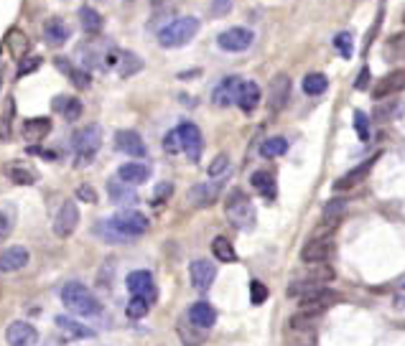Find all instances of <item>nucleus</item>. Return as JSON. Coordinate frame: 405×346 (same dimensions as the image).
<instances>
[{"mask_svg": "<svg viewBox=\"0 0 405 346\" xmlns=\"http://www.w3.org/2000/svg\"><path fill=\"white\" fill-rule=\"evenodd\" d=\"M62 303L67 305L69 311L77 313V316H97L102 311L100 300L92 295V291L79 280H72L62 288Z\"/></svg>", "mask_w": 405, "mask_h": 346, "instance_id": "1", "label": "nucleus"}, {"mask_svg": "<svg viewBox=\"0 0 405 346\" xmlns=\"http://www.w3.org/2000/svg\"><path fill=\"white\" fill-rule=\"evenodd\" d=\"M225 214L227 219H230V224H232L234 229H253L255 224V206L253 201H250V197L245 194V191L234 189L227 194L225 199Z\"/></svg>", "mask_w": 405, "mask_h": 346, "instance_id": "2", "label": "nucleus"}, {"mask_svg": "<svg viewBox=\"0 0 405 346\" xmlns=\"http://www.w3.org/2000/svg\"><path fill=\"white\" fill-rule=\"evenodd\" d=\"M197 34H199V18L184 15V18H176L166 28H161L158 44L164 48H179V46H186Z\"/></svg>", "mask_w": 405, "mask_h": 346, "instance_id": "3", "label": "nucleus"}, {"mask_svg": "<svg viewBox=\"0 0 405 346\" xmlns=\"http://www.w3.org/2000/svg\"><path fill=\"white\" fill-rule=\"evenodd\" d=\"M100 145H102V128H100V125H87V128L79 130L74 135V140H72V148H74L77 161L79 163L92 161V158L97 156Z\"/></svg>", "mask_w": 405, "mask_h": 346, "instance_id": "4", "label": "nucleus"}, {"mask_svg": "<svg viewBox=\"0 0 405 346\" xmlns=\"http://www.w3.org/2000/svg\"><path fill=\"white\" fill-rule=\"evenodd\" d=\"M110 222V227L117 232V234H123L125 239H133V237H140V234H145L148 232V217H143L140 211H120V214H115L112 219H107Z\"/></svg>", "mask_w": 405, "mask_h": 346, "instance_id": "5", "label": "nucleus"}, {"mask_svg": "<svg viewBox=\"0 0 405 346\" xmlns=\"http://www.w3.org/2000/svg\"><path fill=\"white\" fill-rule=\"evenodd\" d=\"M253 31L250 28H227L222 31L217 44H220L222 51H232V54H240V51H248L253 46Z\"/></svg>", "mask_w": 405, "mask_h": 346, "instance_id": "6", "label": "nucleus"}, {"mask_svg": "<svg viewBox=\"0 0 405 346\" xmlns=\"http://www.w3.org/2000/svg\"><path fill=\"white\" fill-rule=\"evenodd\" d=\"M77 227H79V209H77L74 201H64L54 219V234L59 239H67L74 234Z\"/></svg>", "mask_w": 405, "mask_h": 346, "instance_id": "7", "label": "nucleus"}, {"mask_svg": "<svg viewBox=\"0 0 405 346\" xmlns=\"http://www.w3.org/2000/svg\"><path fill=\"white\" fill-rule=\"evenodd\" d=\"M179 138H181V150H184L189 161H199L201 148H204V140H201V130L194 125V122H181L179 128Z\"/></svg>", "mask_w": 405, "mask_h": 346, "instance_id": "8", "label": "nucleus"}, {"mask_svg": "<svg viewBox=\"0 0 405 346\" xmlns=\"http://www.w3.org/2000/svg\"><path fill=\"white\" fill-rule=\"evenodd\" d=\"M105 64H107L110 69H115L120 76H131V74H135V72L143 69V61L138 59L135 54H131V51H117V48L107 51Z\"/></svg>", "mask_w": 405, "mask_h": 346, "instance_id": "9", "label": "nucleus"}, {"mask_svg": "<svg viewBox=\"0 0 405 346\" xmlns=\"http://www.w3.org/2000/svg\"><path fill=\"white\" fill-rule=\"evenodd\" d=\"M337 300H339V293L326 291V288H316L314 293H309V295L301 298V311L311 313V316H319V313L326 311V308L334 305Z\"/></svg>", "mask_w": 405, "mask_h": 346, "instance_id": "10", "label": "nucleus"}, {"mask_svg": "<svg viewBox=\"0 0 405 346\" xmlns=\"http://www.w3.org/2000/svg\"><path fill=\"white\" fill-rule=\"evenodd\" d=\"M125 285H128L131 295H140V298H145L148 303H156V285H153V275L148 270L131 272L128 280H125Z\"/></svg>", "mask_w": 405, "mask_h": 346, "instance_id": "11", "label": "nucleus"}, {"mask_svg": "<svg viewBox=\"0 0 405 346\" xmlns=\"http://www.w3.org/2000/svg\"><path fill=\"white\" fill-rule=\"evenodd\" d=\"M189 278H192V285L197 291L206 293L212 288L214 278H217V267H214V262H209V260H194V262L189 265Z\"/></svg>", "mask_w": 405, "mask_h": 346, "instance_id": "12", "label": "nucleus"}, {"mask_svg": "<svg viewBox=\"0 0 405 346\" xmlns=\"http://www.w3.org/2000/svg\"><path fill=\"white\" fill-rule=\"evenodd\" d=\"M36 341H39V331H36V326L26 324V321H13L6 328L8 346H34Z\"/></svg>", "mask_w": 405, "mask_h": 346, "instance_id": "13", "label": "nucleus"}, {"mask_svg": "<svg viewBox=\"0 0 405 346\" xmlns=\"http://www.w3.org/2000/svg\"><path fill=\"white\" fill-rule=\"evenodd\" d=\"M331 250H334V244H331L329 237H311L309 242L303 244V250H301V260L303 262H324V260H329Z\"/></svg>", "mask_w": 405, "mask_h": 346, "instance_id": "14", "label": "nucleus"}, {"mask_svg": "<svg viewBox=\"0 0 405 346\" xmlns=\"http://www.w3.org/2000/svg\"><path fill=\"white\" fill-rule=\"evenodd\" d=\"M240 84H242L240 76H225V79L214 87L212 102L217 107H230V105H234V102H237V92H240Z\"/></svg>", "mask_w": 405, "mask_h": 346, "instance_id": "15", "label": "nucleus"}, {"mask_svg": "<svg viewBox=\"0 0 405 346\" xmlns=\"http://www.w3.org/2000/svg\"><path fill=\"white\" fill-rule=\"evenodd\" d=\"M115 148L131 158H143L145 156V142H143V138L138 135L135 130H120V133L115 135Z\"/></svg>", "mask_w": 405, "mask_h": 346, "instance_id": "16", "label": "nucleus"}, {"mask_svg": "<svg viewBox=\"0 0 405 346\" xmlns=\"http://www.w3.org/2000/svg\"><path fill=\"white\" fill-rule=\"evenodd\" d=\"M291 95V79L288 74H275L273 81H270V89H268V102H270V109L278 112V109L286 107Z\"/></svg>", "mask_w": 405, "mask_h": 346, "instance_id": "17", "label": "nucleus"}, {"mask_svg": "<svg viewBox=\"0 0 405 346\" xmlns=\"http://www.w3.org/2000/svg\"><path fill=\"white\" fill-rule=\"evenodd\" d=\"M375 161H378V156H372L370 161L359 163L357 168L347 171L342 178H337V181H334V191H350V189H354V186H357L359 181H364V176H367V173L372 171Z\"/></svg>", "mask_w": 405, "mask_h": 346, "instance_id": "18", "label": "nucleus"}, {"mask_svg": "<svg viewBox=\"0 0 405 346\" xmlns=\"http://www.w3.org/2000/svg\"><path fill=\"white\" fill-rule=\"evenodd\" d=\"M28 265V250L26 247H8L0 252V272H18Z\"/></svg>", "mask_w": 405, "mask_h": 346, "instance_id": "19", "label": "nucleus"}, {"mask_svg": "<svg viewBox=\"0 0 405 346\" xmlns=\"http://www.w3.org/2000/svg\"><path fill=\"white\" fill-rule=\"evenodd\" d=\"M403 89H405V72L398 69V72H390L387 76H383L372 95H375V100H385V97H392L398 95V92H403Z\"/></svg>", "mask_w": 405, "mask_h": 346, "instance_id": "20", "label": "nucleus"}, {"mask_svg": "<svg viewBox=\"0 0 405 346\" xmlns=\"http://www.w3.org/2000/svg\"><path fill=\"white\" fill-rule=\"evenodd\" d=\"M186 319L192 321L194 326H199V328H212L217 324V311L212 308V303H206V300H197V303L189 308L186 313Z\"/></svg>", "mask_w": 405, "mask_h": 346, "instance_id": "21", "label": "nucleus"}, {"mask_svg": "<svg viewBox=\"0 0 405 346\" xmlns=\"http://www.w3.org/2000/svg\"><path fill=\"white\" fill-rule=\"evenodd\" d=\"M220 189L222 183H197L192 191H189V201L194 204V206H212L214 201H217V197H220Z\"/></svg>", "mask_w": 405, "mask_h": 346, "instance_id": "22", "label": "nucleus"}, {"mask_svg": "<svg viewBox=\"0 0 405 346\" xmlns=\"http://www.w3.org/2000/svg\"><path fill=\"white\" fill-rule=\"evenodd\" d=\"M117 178L125 183H131V186H140V183H145L148 178H151V168L145 166V163H125V166H120L117 168Z\"/></svg>", "mask_w": 405, "mask_h": 346, "instance_id": "23", "label": "nucleus"}, {"mask_svg": "<svg viewBox=\"0 0 405 346\" xmlns=\"http://www.w3.org/2000/svg\"><path fill=\"white\" fill-rule=\"evenodd\" d=\"M242 112H255V107L260 105V87L255 81H245L242 79L240 92H237V102H234Z\"/></svg>", "mask_w": 405, "mask_h": 346, "instance_id": "24", "label": "nucleus"}, {"mask_svg": "<svg viewBox=\"0 0 405 346\" xmlns=\"http://www.w3.org/2000/svg\"><path fill=\"white\" fill-rule=\"evenodd\" d=\"M44 39L48 46H64L69 41V26L62 18H48L44 23Z\"/></svg>", "mask_w": 405, "mask_h": 346, "instance_id": "25", "label": "nucleus"}, {"mask_svg": "<svg viewBox=\"0 0 405 346\" xmlns=\"http://www.w3.org/2000/svg\"><path fill=\"white\" fill-rule=\"evenodd\" d=\"M56 326H59V331H64L72 339H95V331L90 326L79 324V321L69 319V316H56Z\"/></svg>", "mask_w": 405, "mask_h": 346, "instance_id": "26", "label": "nucleus"}, {"mask_svg": "<svg viewBox=\"0 0 405 346\" xmlns=\"http://www.w3.org/2000/svg\"><path fill=\"white\" fill-rule=\"evenodd\" d=\"M3 173L13 183H21V186H31V183L39 181V173L31 166H23V163H8L6 168H3Z\"/></svg>", "mask_w": 405, "mask_h": 346, "instance_id": "27", "label": "nucleus"}, {"mask_svg": "<svg viewBox=\"0 0 405 346\" xmlns=\"http://www.w3.org/2000/svg\"><path fill=\"white\" fill-rule=\"evenodd\" d=\"M250 183H253V189L265 199H275V194H278L275 176L270 173V171H255L253 176H250Z\"/></svg>", "mask_w": 405, "mask_h": 346, "instance_id": "28", "label": "nucleus"}, {"mask_svg": "<svg viewBox=\"0 0 405 346\" xmlns=\"http://www.w3.org/2000/svg\"><path fill=\"white\" fill-rule=\"evenodd\" d=\"M48 133H51V117H34V120H26V125H23V135L31 142L44 140Z\"/></svg>", "mask_w": 405, "mask_h": 346, "instance_id": "29", "label": "nucleus"}, {"mask_svg": "<svg viewBox=\"0 0 405 346\" xmlns=\"http://www.w3.org/2000/svg\"><path fill=\"white\" fill-rule=\"evenodd\" d=\"M56 67L62 69V72H67V76L72 79V84H74L77 89H87L92 84L90 72H84V69H77L74 64H69L67 59H56Z\"/></svg>", "mask_w": 405, "mask_h": 346, "instance_id": "30", "label": "nucleus"}, {"mask_svg": "<svg viewBox=\"0 0 405 346\" xmlns=\"http://www.w3.org/2000/svg\"><path fill=\"white\" fill-rule=\"evenodd\" d=\"M107 194H110V199L115 204H135L138 197H135V191H133L131 183H125V181H110L107 183Z\"/></svg>", "mask_w": 405, "mask_h": 346, "instance_id": "31", "label": "nucleus"}, {"mask_svg": "<svg viewBox=\"0 0 405 346\" xmlns=\"http://www.w3.org/2000/svg\"><path fill=\"white\" fill-rule=\"evenodd\" d=\"M204 328H199V326H194L189 319H181L179 321V336L181 341H184V346H201L204 344Z\"/></svg>", "mask_w": 405, "mask_h": 346, "instance_id": "32", "label": "nucleus"}, {"mask_svg": "<svg viewBox=\"0 0 405 346\" xmlns=\"http://www.w3.org/2000/svg\"><path fill=\"white\" fill-rule=\"evenodd\" d=\"M79 20H82L84 34L97 36L100 31H102V15L97 13L95 8H90V6H82V8H79Z\"/></svg>", "mask_w": 405, "mask_h": 346, "instance_id": "33", "label": "nucleus"}, {"mask_svg": "<svg viewBox=\"0 0 405 346\" xmlns=\"http://www.w3.org/2000/svg\"><path fill=\"white\" fill-rule=\"evenodd\" d=\"M54 109L62 112L69 122L72 120H79L82 117V102L74 100V97H56L54 100Z\"/></svg>", "mask_w": 405, "mask_h": 346, "instance_id": "34", "label": "nucleus"}, {"mask_svg": "<svg viewBox=\"0 0 405 346\" xmlns=\"http://www.w3.org/2000/svg\"><path fill=\"white\" fill-rule=\"evenodd\" d=\"M212 255L220 260V262H234V260H237V252H234L232 242H230L227 237H214Z\"/></svg>", "mask_w": 405, "mask_h": 346, "instance_id": "35", "label": "nucleus"}, {"mask_svg": "<svg viewBox=\"0 0 405 346\" xmlns=\"http://www.w3.org/2000/svg\"><path fill=\"white\" fill-rule=\"evenodd\" d=\"M286 150H288V140H286V138H268V140L260 145V153L265 158L286 156Z\"/></svg>", "mask_w": 405, "mask_h": 346, "instance_id": "36", "label": "nucleus"}, {"mask_svg": "<svg viewBox=\"0 0 405 346\" xmlns=\"http://www.w3.org/2000/svg\"><path fill=\"white\" fill-rule=\"evenodd\" d=\"M15 224V206L13 204H3L0 206V239H6L13 232Z\"/></svg>", "mask_w": 405, "mask_h": 346, "instance_id": "37", "label": "nucleus"}, {"mask_svg": "<svg viewBox=\"0 0 405 346\" xmlns=\"http://www.w3.org/2000/svg\"><path fill=\"white\" fill-rule=\"evenodd\" d=\"M326 87H329V79L324 74H306V79H303V92L311 97L326 92Z\"/></svg>", "mask_w": 405, "mask_h": 346, "instance_id": "38", "label": "nucleus"}, {"mask_svg": "<svg viewBox=\"0 0 405 346\" xmlns=\"http://www.w3.org/2000/svg\"><path fill=\"white\" fill-rule=\"evenodd\" d=\"M334 46H337L342 59H352V54H354V39H352L350 31H342V34L334 36Z\"/></svg>", "mask_w": 405, "mask_h": 346, "instance_id": "39", "label": "nucleus"}, {"mask_svg": "<svg viewBox=\"0 0 405 346\" xmlns=\"http://www.w3.org/2000/svg\"><path fill=\"white\" fill-rule=\"evenodd\" d=\"M148 308H151V303L145 298H140V295H133V300L128 303V308H125V313H128V319H143L145 313H148Z\"/></svg>", "mask_w": 405, "mask_h": 346, "instance_id": "40", "label": "nucleus"}, {"mask_svg": "<svg viewBox=\"0 0 405 346\" xmlns=\"http://www.w3.org/2000/svg\"><path fill=\"white\" fill-rule=\"evenodd\" d=\"M354 130H357V138L362 142L370 140V120H367V115L364 112H354Z\"/></svg>", "mask_w": 405, "mask_h": 346, "instance_id": "41", "label": "nucleus"}, {"mask_svg": "<svg viewBox=\"0 0 405 346\" xmlns=\"http://www.w3.org/2000/svg\"><path fill=\"white\" fill-rule=\"evenodd\" d=\"M8 44H11V51H13L15 56H21L28 48V39L21 31H11V34H8Z\"/></svg>", "mask_w": 405, "mask_h": 346, "instance_id": "42", "label": "nucleus"}, {"mask_svg": "<svg viewBox=\"0 0 405 346\" xmlns=\"http://www.w3.org/2000/svg\"><path fill=\"white\" fill-rule=\"evenodd\" d=\"M387 54H390L392 59H403L405 56V34L392 36V39L387 41Z\"/></svg>", "mask_w": 405, "mask_h": 346, "instance_id": "43", "label": "nucleus"}, {"mask_svg": "<svg viewBox=\"0 0 405 346\" xmlns=\"http://www.w3.org/2000/svg\"><path fill=\"white\" fill-rule=\"evenodd\" d=\"M250 300H253L255 305H260L268 300V288H265L260 280H253V283H250Z\"/></svg>", "mask_w": 405, "mask_h": 346, "instance_id": "44", "label": "nucleus"}, {"mask_svg": "<svg viewBox=\"0 0 405 346\" xmlns=\"http://www.w3.org/2000/svg\"><path fill=\"white\" fill-rule=\"evenodd\" d=\"M227 168H230V158H227L225 153H220V156H217L212 163H209V176H212V178H220L222 173H227Z\"/></svg>", "mask_w": 405, "mask_h": 346, "instance_id": "45", "label": "nucleus"}, {"mask_svg": "<svg viewBox=\"0 0 405 346\" xmlns=\"http://www.w3.org/2000/svg\"><path fill=\"white\" fill-rule=\"evenodd\" d=\"M41 67V56H23L21 59V67H18V76H26L31 72Z\"/></svg>", "mask_w": 405, "mask_h": 346, "instance_id": "46", "label": "nucleus"}, {"mask_svg": "<svg viewBox=\"0 0 405 346\" xmlns=\"http://www.w3.org/2000/svg\"><path fill=\"white\" fill-rule=\"evenodd\" d=\"M164 150L166 153H179L181 150V138H179V130H171V133H166L164 138Z\"/></svg>", "mask_w": 405, "mask_h": 346, "instance_id": "47", "label": "nucleus"}, {"mask_svg": "<svg viewBox=\"0 0 405 346\" xmlns=\"http://www.w3.org/2000/svg\"><path fill=\"white\" fill-rule=\"evenodd\" d=\"M171 194H173V186H171V183H158L156 191H153V204L166 201V199L171 197Z\"/></svg>", "mask_w": 405, "mask_h": 346, "instance_id": "48", "label": "nucleus"}, {"mask_svg": "<svg viewBox=\"0 0 405 346\" xmlns=\"http://www.w3.org/2000/svg\"><path fill=\"white\" fill-rule=\"evenodd\" d=\"M77 197L82 199V201H87V204H95L97 201V191L92 189V186H87V183H82V186L77 189Z\"/></svg>", "mask_w": 405, "mask_h": 346, "instance_id": "49", "label": "nucleus"}, {"mask_svg": "<svg viewBox=\"0 0 405 346\" xmlns=\"http://www.w3.org/2000/svg\"><path fill=\"white\" fill-rule=\"evenodd\" d=\"M234 0H212V13L214 15H227L232 11Z\"/></svg>", "mask_w": 405, "mask_h": 346, "instance_id": "50", "label": "nucleus"}, {"mask_svg": "<svg viewBox=\"0 0 405 346\" xmlns=\"http://www.w3.org/2000/svg\"><path fill=\"white\" fill-rule=\"evenodd\" d=\"M11 122H13V100H11V105H8V109H6V117H3L0 138H8V133H11Z\"/></svg>", "mask_w": 405, "mask_h": 346, "instance_id": "51", "label": "nucleus"}, {"mask_svg": "<svg viewBox=\"0 0 405 346\" xmlns=\"http://www.w3.org/2000/svg\"><path fill=\"white\" fill-rule=\"evenodd\" d=\"M342 211H344V201H331L324 206V217H342Z\"/></svg>", "mask_w": 405, "mask_h": 346, "instance_id": "52", "label": "nucleus"}, {"mask_svg": "<svg viewBox=\"0 0 405 346\" xmlns=\"http://www.w3.org/2000/svg\"><path fill=\"white\" fill-rule=\"evenodd\" d=\"M367 84H370V69L364 67L362 72H359L357 81H354V87H357V89H367Z\"/></svg>", "mask_w": 405, "mask_h": 346, "instance_id": "53", "label": "nucleus"}, {"mask_svg": "<svg viewBox=\"0 0 405 346\" xmlns=\"http://www.w3.org/2000/svg\"><path fill=\"white\" fill-rule=\"evenodd\" d=\"M403 20H405V15H403Z\"/></svg>", "mask_w": 405, "mask_h": 346, "instance_id": "54", "label": "nucleus"}, {"mask_svg": "<svg viewBox=\"0 0 405 346\" xmlns=\"http://www.w3.org/2000/svg\"><path fill=\"white\" fill-rule=\"evenodd\" d=\"M403 285H405V283H403Z\"/></svg>", "mask_w": 405, "mask_h": 346, "instance_id": "55", "label": "nucleus"}]
</instances>
